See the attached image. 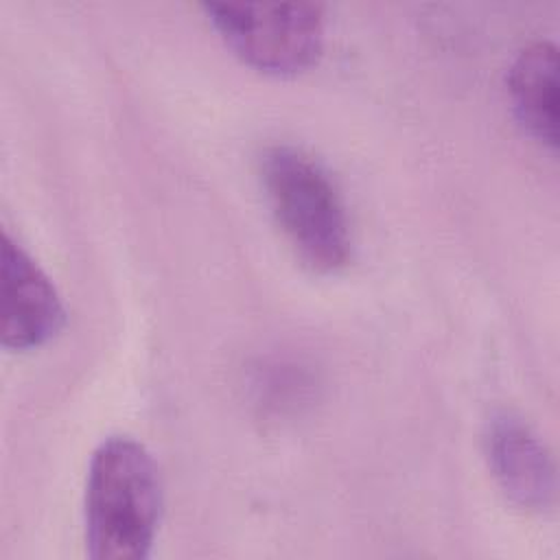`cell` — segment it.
<instances>
[{
    "instance_id": "obj_1",
    "label": "cell",
    "mask_w": 560,
    "mask_h": 560,
    "mask_svg": "<svg viewBox=\"0 0 560 560\" xmlns=\"http://www.w3.org/2000/svg\"><path fill=\"white\" fill-rule=\"evenodd\" d=\"M162 479L147 446L109 435L92 453L85 477V545L94 560H144L162 518Z\"/></svg>"
},
{
    "instance_id": "obj_2",
    "label": "cell",
    "mask_w": 560,
    "mask_h": 560,
    "mask_svg": "<svg viewBox=\"0 0 560 560\" xmlns=\"http://www.w3.org/2000/svg\"><path fill=\"white\" fill-rule=\"evenodd\" d=\"M271 212L295 256L317 273H335L352 254L346 199L328 168L293 144H273L260 158Z\"/></svg>"
},
{
    "instance_id": "obj_3",
    "label": "cell",
    "mask_w": 560,
    "mask_h": 560,
    "mask_svg": "<svg viewBox=\"0 0 560 560\" xmlns=\"http://www.w3.org/2000/svg\"><path fill=\"white\" fill-rule=\"evenodd\" d=\"M206 18L247 66L267 74H298L324 48L326 15L315 2H203Z\"/></svg>"
},
{
    "instance_id": "obj_4",
    "label": "cell",
    "mask_w": 560,
    "mask_h": 560,
    "mask_svg": "<svg viewBox=\"0 0 560 560\" xmlns=\"http://www.w3.org/2000/svg\"><path fill=\"white\" fill-rule=\"evenodd\" d=\"M0 278L2 346L24 352L48 343L66 324L61 295L37 260L9 232H2Z\"/></svg>"
},
{
    "instance_id": "obj_5",
    "label": "cell",
    "mask_w": 560,
    "mask_h": 560,
    "mask_svg": "<svg viewBox=\"0 0 560 560\" xmlns=\"http://www.w3.org/2000/svg\"><path fill=\"white\" fill-rule=\"evenodd\" d=\"M486 455L497 483L514 505L527 512L553 508V457L523 418L510 411L494 413L486 429Z\"/></svg>"
},
{
    "instance_id": "obj_6",
    "label": "cell",
    "mask_w": 560,
    "mask_h": 560,
    "mask_svg": "<svg viewBox=\"0 0 560 560\" xmlns=\"http://www.w3.org/2000/svg\"><path fill=\"white\" fill-rule=\"evenodd\" d=\"M508 92L523 129L551 151L558 147V48L547 39L527 44L512 61Z\"/></svg>"
}]
</instances>
